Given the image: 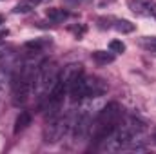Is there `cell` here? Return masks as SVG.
I'll list each match as a JSON object with an SVG mask.
<instances>
[{
	"label": "cell",
	"mask_w": 156,
	"mask_h": 154,
	"mask_svg": "<svg viewBox=\"0 0 156 154\" xmlns=\"http://www.w3.org/2000/svg\"><path fill=\"white\" fill-rule=\"evenodd\" d=\"M120 118H122V107L118 105L116 102L107 103L100 111V114L96 116V120L91 123V132L89 134H93L94 142H98V143L104 142L115 131V127L118 125Z\"/></svg>",
	"instance_id": "obj_1"
},
{
	"label": "cell",
	"mask_w": 156,
	"mask_h": 154,
	"mask_svg": "<svg viewBox=\"0 0 156 154\" xmlns=\"http://www.w3.org/2000/svg\"><path fill=\"white\" fill-rule=\"evenodd\" d=\"M58 75H60V71H58L55 62H44L38 73L40 87L42 89H53L58 82Z\"/></svg>",
	"instance_id": "obj_2"
},
{
	"label": "cell",
	"mask_w": 156,
	"mask_h": 154,
	"mask_svg": "<svg viewBox=\"0 0 156 154\" xmlns=\"http://www.w3.org/2000/svg\"><path fill=\"white\" fill-rule=\"evenodd\" d=\"M66 121L62 120H51L44 131V142L45 143H56L64 134H66Z\"/></svg>",
	"instance_id": "obj_3"
},
{
	"label": "cell",
	"mask_w": 156,
	"mask_h": 154,
	"mask_svg": "<svg viewBox=\"0 0 156 154\" xmlns=\"http://www.w3.org/2000/svg\"><path fill=\"white\" fill-rule=\"evenodd\" d=\"M29 91H31V82L27 76H22L16 78L13 82V102L15 103H24L29 96Z\"/></svg>",
	"instance_id": "obj_4"
},
{
	"label": "cell",
	"mask_w": 156,
	"mask_h": 154,
	"mask_svg": "<svg viewBox=\"0 0 156 154\" xmlns=\"http://www.w3.org/2000/svg\"><path fill=\"white\" fill-rule=\"evenodd\" d=\"M82 65L80 64H69V65H66L62 71H60V75H58V83H62L66 89H69V85L76 80V78L82 76Z\"/></svg>",
	"instance_id": "obj_5"
},
{
	"label": "cell",
	"mask_w": 156,
	"mask_h": 154,
	"mask_svg": "<svg viewBox=\"0 0 156 154\" xmlns=\"http://www.w3.org/2000/svg\"><path fill=\"white\" fill-rule=\"evenodd\" d=\"M85 91H87V96H102L104 93H107V83L102 80V78L96 76H87L85 78Z\"/></svg>",
	"instance_id": "obj_6"
},
{
	"label": "cell",
	"mask_w": 156,
	"mask_h": 154,
	"mask_svg": "<svg viewBox=\"0 0 156 154\" xmlns=\"http://www.w3.org/2000/svg\"><path fill=\"white\" fill-rule=\"evenodd\" d=\"M69 96L73 102H80L83 98H87V91H85V76L76 78L71 85H69Z\"/></svg>",
	"instance_id": "obj_7"
},
{
	"label": "cell",
	"mask_w": 156,
	"mask_h": 154,
	"mask_svg": "<svg viewBox=\"0 0 156 154\" xmlns=\"http://www.w3.org/2000/svg\"><path fill=\"white\" fill-rule=\"evenodd\" d=\"M154 0H131V9L138 16H151Z\"/></svg>",
	"instance_id": "obj_8"
},
{
	"label": "cell",
	"mask_w": 156,
	"mask_h": 154,
	"mask_svg": "<svg viewBox=\"0 0 156 154\" xmlns=\"http://www.w3.org/2000/svg\"><path fill=\"white\" fill-rule=\"evenodd\" d=\"M91 123H93V120L87 114H83L82 118H78L76 125H75V138H76V140H83V138L91 132Z\"/></svg>",
	"instance_id": "obj_9"
},
{
	"label": "cell",
	"mask_w": 156,
	"mask_h": 154,
	"mask_svg": "<svg viewBox=\"0 0 156 154\" xmlns=\"http://www.w3.org/2000/svg\"><path fill=\"white\" fill-rule=\"evenodd\" d=\"M31 125V114L27 111H22L20 114L16 116V121H15V132H20L24 129H27Z\"/></svg>",
	"instance_id": "obj_10"
},
{
	"label": "cell",
	"mask_w": 156,
	"mask_h": 154,
	"mask_svg": "<svg viewBox=\"0 0 156 154\" xmlns=\"http://www.w3.org/2000/svg\"><path fill=\"white\" fill-rule=\"evenodd\" d=\"M45 16L58 24V22H64L67 18V13L64 9H58V7H49V9H45Z\"/></svg>",
	"instance_id": "obj_11"
},
{
	"label": "cell",
	"mask_w": 156,
	"mask_h": 154,
	"mask_svg": "<svg viewBox=\"0 0 156 154\" xmlns=\"http://www.w3.org/2000/svg\"><path fill=\"white\" fill-rule=\"evenodd\" d=\"M93 60L100 65H107L111 62H115V54L113 53H107V51H94L93 53Z\"/></svg>",
	"instance_id": "obj_12"
},
{
	"label": "cell",
	"mask_w": 156,
	"mask_h": 154,
	"mask_svg": "<svg viewBox=\"0 0 156 154\" xmlns=\"http://www.w3.org/2000/svg\"><path fill=\"white\" fill-rule=\"evenodd\" d=\"M115 29L118 33H133L136 29V26L133 22H129V20H116L115 22Z\"/></svg>",
	"instance_id": "obj_13"
},
{
	"label": "cell",
	"mask_w": 156,
	"mask_h": 154,
	"mask_svg": "<svg viewBox=\"0 0 156 154\" xmlns=\"http://www.w3.org/2000/svg\"><path fill=\"white\" fill-rule=\"evenodd\" d=\"M142 47L151 51V53H156V37H144L142 38Z\"/></svg>",
	"instance_id": "obj_14"
},
{
	"label": "cell",
	"mask_w": 156,
	"mask_h": 154,
	"mask_svg": "<svg viewBox=\"0 0 156 154\" xmlns=\"http://www.w3.org/2000/svg\"><path fill=\"white\" fill-rule=\"evenodd\" d=\"M109 49H111V53H123L125 51V44L122 40H111L109 42Z\"/></svg>",
	"instance_id": "obj_15"
},
{
	"label": "cell",
	"mask_w": 156,
	"mask_h": 154,
	"mask_svg": "<svg viewBox=\"0 0 156 154\" xmlns=\"http://www.w3.org/2000/svg\"><path fill=\"white\" fill-rule=\"evenodd\" d=\"M31 9H33V2H31V0H26V2L18 4L13 11H15V13H29Z\"/></svg>",
	"instance_id": "obj_16"
},
{
	"label": "cell",
	"mask_w": 156,
	"mask_h": 154,
	"mask_svg": "<svg viewBox=\"0 0 156 154\" xmlns=\"http://www.w3.org/2000/svg\"><path fill=\"white\" fill-rule=\"evenodd\" d=\"M109 22H111L109 18H98V26H100V29H107V27H111Z\"/></svg>",
	"instance_id": "obj_17"
},
{
	"label": "cell",
	"mask_w": 156,
	"mask_h": 154,
	"mask_svg": "<svg viewBox=\"0 0 156 154\" xmlns=\"http://www.w3.org/2000/svg\"><path fill=\"white\" fill-rule=\"evenodd\" d=\"M151 16H153V18H156V4L153 5V9H151Z\"/></svg>",
	"instance_id": "obj_18"
},
{
	"label": "cell",
	"mask_w": 156,
	"mask_h": 154,
	"mask_svg": "<svg viewBox=\"0 0 156 154\" xmlns=\"http://www.w3.org/2000/svg\"><path fill=\"white\" fill-rule=\"evenodd\" d=\"M111 2H115V0H100V5H105V4H111Z\"/></svg>",
	"instance_id": "obj_19"
},
{
	"label": "cell",
	"mask_w": 156,
	"mask_h": 154,
	"mask_svg": "<svg viewBox=\"0 0 156 154\" xmlns=\"http://www.w3.org/2000/svg\"><path fill=\"white\" fill-rule=\"evenodd\" d=\"M153 140H154V143H156V127L153 129Z\"/></svg>",
	"instance_id": "obj_20"
},
{
	"label": "cell",
	"mask_w": 156,
	"mask_h": 154,
	"mask_svg": "<svg viewBox=\"0 0 156 154\" xmlns=\"http://www.w3.org/2000/svg\"><path fill=\"white\" fill-rule=\"evenodd\" d=\"M5 35H7V31H2L0 33V42H2V37H5Z\"/></svg>",
	"instance_id": "obj_21"
},
{
	"label": "cell",
	"mask_w": 156,
	"mask_h": 154,
	"mask_svg": "<svg viewBox=\"0 0 156 154\" xmlns=\"http://www.w3.org/2000/svg\"><path fill=\"white\" fill-rule=\"evenodd\" d=\"M0 24H4V16L2 15H0Z\"/></svg>",
	"instance_id": "obj_22"
},
{
	"label": "cell",
	"mask_w": 156,
	"mask_h": 154,
	"mask_svg": "<svg viewBox=\"0 0 156 154\" xmlns=\"http://www.w3.org/2000/svg\"><path fill=\"white\" fill-rule=\"evenodd\" d=\"M31 2H35V4H38V2H44V0H31Z\"/></svg>",
	"instance_id": "obj_23"
}]
</instances>
